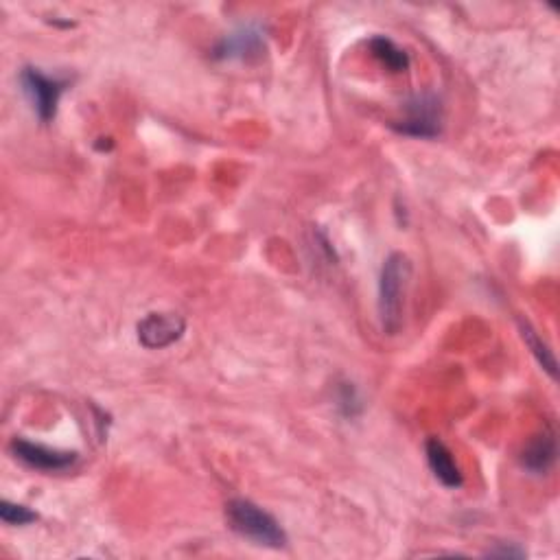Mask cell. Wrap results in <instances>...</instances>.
<instances>
[{
	"mask_svg": "<svg viewBox=\"0 0 560 560\" xmlns=\"http://www.w3.org/2000/svg\"><path fill=\"white\" fill-rule=\"evenodd\" d=\"M412 278V261L403 252H392L383 261L379 276V318L381 329L396 335L403 324L405 294Z\"/></svg>",
	"mask_w": 560,
	"mask_h": 560,
	"instance_id": "1",
	"label": "cell"
},
{
	"mask_svg": "<svg viewBox=\"0 0 560 560\" xmlns=\"http://www.w3.org/2000/svg\"><path fill=\"white\" fill-rule=\"evenodd\" d=\"M226 519L232 530L256 545L280 550L287 545V532L270 512L250 499H232L226 506Z\"/></svg>",
	"mask_w": 560,
	"mask_h": 560,
	"instance_id": "2",
	"label": "cell"
},
{
	"mask_svg": "<svg viewBox=\"0 0 560 560\" xmlns=\"http://www.w3.org/2000/svg\"><path fill=\"white\" fill-rule=\"evenodd\" d=\"M405 116L394 121L392 127L403 136L412 138H438L442 132V105L440 99L431 92H423L405 103Z\"/></svg>",
	"mask_w": 560,
	"mask_h": 560,
	"instance_id": "3",
	"label": "cell"
},
{
	"mask_svg": "<svg viewBox=\"0 0 560 560\" xmlns=\"http://www.w3.org/2000/svg\"><path fill=\"white\" fill-rule=\"evenodd\" d=\"M20 84L33 105V112L38 114V119L42 123H51L57 116V108H60V99L68 88V81L49 77L40 68L27 66L20 73Z\"/></svg>",
	"mask_w": 560,
	"mask_h": 560,
	"instance_id": "4",
	"label": "cell"
},
{
	"mask_svg": "<svg viewBox=\"0 0 560 560\" xmlns=\"http://www.w3.org/2000/svg\"><path fill=\"white\" fill-rule=\"evenodd\" d=\"M138 342L147 350H162L180 342L186 333V322L178 313L154 311L147 313L136 326Z\"/></svg>",
	"mask_w": 560,
	"mask_h": 560,
	"instance_id": "5",
	"label": "cell"
},
{
	"mask_svg": "<svg viewBox=\"0 0 560 560\" xmlns=\"http://www.w3.org/2000/svg\"><path fill=\"white\" fill-rule=\"evenodd\" d=\"M11 453L14 458L20 460L22 464L31 466V469L38 471H66L77 462V451H60L38 445V442H31L25 438H16L11 442Z\"/></svg>",
	"mask_w": 560,
	"mask_h": 560,
	"instance_id": "6",
	"label": "cell"
},
{
	"mask_svg": "<svg viewBox=\"0 0 560 560\" xmlns=\"http://www.w3.org/2000/svg\"><path fill=\"white\" fill-rule=\"evenodd\" d=\"M263 29L259 25L241 27L235 33L226 35L217 44L215 57L217 60H245L250 55H259L263 51Z\"/></svg>",
	"mask_w": 560,
	"mask_h": 560,
	"instance_id": "7",
	"label": "cell"
},
{
	"mask_svg": "<svg viewBox=\"0 0 560 560\" xmlns=\"http://www.w3.org/2000/svg\"><path fill=\"white\" fill-rule=\"evenodd\" d=\"M556 434L552 429H543L541 434H536L521 453V466L532 475H545L552 471L556 464Z\"/></svg>",
	"mask_w": 560,
	"mask_h": 560,
	"instance_id": "8",
	"label": "cell"
},
{
	"mask_svg": "<svg viewBox=\"0 0 560 560\" xmlns=\"http://www.w3.org/2000/svg\"><path fill=\"white\" fill-rule=\"evenodd\" d=\"M425 453H427V464L431 473L436 475V480L445 486V488H460L464 484V477L458 462H455L453 453L449 451V447L445 442L438 438H429L425 445Z\"/></svg>",
	"mask_w": 560,
	"mask_h": 560,
	"instance_id": "9",
	"label": "cell"
},
{
	"mask_svg": "<svg viewBox=\"0 0 560 560\" xmlns=\"http://www.w3.org/2000/svg\"><path fill=\"white\" fill-rule=\"evenodd\" d=\"M368 46L372 55H375L385 68L392 70V73H405V70L410 68V55H407V51H403L401 46L394 44L390 38H385V35H375Z\"/></svg>",
	"mask_w": 560,
	"mask_h": 560,
	"instance_id": "10",
	"label": "cell"
},
{
	"mask_svg": "<svg viewBox=\"0 0 560 560\" xmlns=\"http://www.w3.org/2000/svg\"><path fill=\"white\" fill-rule=\"evenodd\" d=\"M519 331L525 346L530 348V353L539 361L541 368L550 375L552 379H558V364H556V357H554V350L543 342V337L532 329L530 322L519 320Z\"/></svg>",
	"mask_w": 560,
	"mask_h": 560,
	"instance_id": "11",
	"label": "cell"
},
{
	"mask_svg": "<svg viewBox=\"0 0 560 560\" xmlns=\"http://www.w3.org/2000/svg\"><path fill=\"white\" fill-rule=\"evenodd\" d=\"M0 519H3L7 525H29L33 521H38V515L27 506L11 504V501L5 499L0 501Z\"/></svg>",
	"mask_w": 560,
	"mask_h": 560,
	"instance_id": "12",
	"label": "cell"
},
{
	"mask_svg": "<svg viewBox=\"0 0 560 560\" xmlns=\"http://www.w3.org/2000/svg\"><path fill=\"white\" fill-rule=\"evenodd\" d=\"M486 554L495 558H525V550L517 543H497V547L488 550Z\"/></svg>",
	"mask_w": 560,
	"mask_h": 560,
	"instance_id": "13",
	"label": "cell"
},
{
	"mask_svg": "<svg viewBox=\"0 0 560 560\" xmlns=\"http://www.w3.org/2000/svg\"><path fill=\"white\" fill-rule=\"evenodd\" d=\"M342 407H346V416H355L359 410H361V405H359V401H357V394H355V390L350 388V385H346L344 388V396H342Z\"/></svg>",
	"mask_w": 560,
	"mask_h": 560,
	"instance_id": "14",
	"label": "cell"
}]
</instances>
